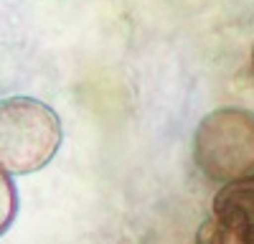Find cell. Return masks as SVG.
Listing matches in <instances>:
<instances>
[{
    "label": "cell",
    "instance_id": "obj_1",
    "mask_svg": "<svg viewBox=\"0 0 254 244\" xmlns=\"http://www.w3.org/2000/svg\"><path fill=\"white\" fill-rule=\"evenodd\" d=\"M59 115L33 97L0 99V168L28 176L46 168L61 148Z\"/></svg>",
    "mask_w": 254,
    "mask_h": 244
},
{
    "label": "cell",
    "instance_id": "obj_2",
    "mask_svg": "<svg viewBox=\"0 0 254 244\" xmlns=\"http://www.w3.org/2000/svg\"><path fill=\"white\" fill-rule=\"evenodd\" d=\"M193 163L216 183L254 176V112L242 107L208 112L193 132Z\"/></svg>",
    "mask_w": 254,
    "mask_h": 244
},
{
    "label": "cell",
    "instance_id": "obj_3",
    "mask_svg": "<svg viewBox=\"0 0 254 244\" xmlns=\"http://www.w3.org/2000/svg\"><path fill=\"white\" fill-rule=\"evenodd\" d=\"M211 214L254 229V176L231 181L214 196Z\"/></svg>",
    "mask_w": 254,
    "mask_h": 244
},
{
    "label": "cell",
    "instance_id": "obj_4",
    "mask_svg": "<svg viewBox=\"0 0 254 244\" xmlns=\"http://www.w3.org/2000/svg\"><path fill=\"white\" fill-rule=\"evenodd\" d=\"M193 244H254V229L211 214L196 234Z\"/></svg>",
    "mask_w": 254,
    "mask_h": 244
},
{
    "label": "cell",
    "instance_id": "obj_5",
    "mask_svg": "<svg viewBox=\"0 0 254 244\" xmlns=\"http://www.w3.org/2000/svg\"><path fill=\"white\" fill-rule=\"evenodd\" d=\"M15 216H18V188L10 173L0 168V237L13 227Z\"/></svg>",
    "mask_w": 254,
    "mask_h": 244
},
{
    "label": "cell",
    "instance_id": "obj_6",
    "mask_svg": "<svg viewBox=\"0 0 254 244\" xmlns=\"http://www.w3.org/2000/svg\"><path fill=\"white\" fill-rule=\"evenodd\" d=\"M252 66H254V49H252Z\"/></svg>",
    "mask_w": 254,
    "mask_h": 244
}]
</instances>
